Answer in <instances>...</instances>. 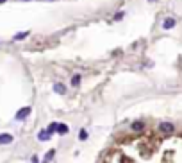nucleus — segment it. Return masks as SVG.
Listing matches in <instances>:
<instances>
[{"instance_id": "obj_1", "label": "nucleus", "mask_w": 182, "mask_h": 163, "mask_svg": "<svg viewBox=\"0 0 182 163\" xmlns=\"http://www.w3.org/2000/svg\"><path fill=\"white\" fill-rule=\"evenodd\" d=\"M29 115H30V108H29V106H27V108H21L18 113H16V120H25Z\"/></svg>"}, {"instance_id": "obj_2", "label": "nucleus", "mask_w": 182, "mask_h": 163, "mask_svg": "<svg viewBox=\"0 0 182 163\" xmlns=\"http://www.w3.org/2000/svg\"><path fill=\"white\" fill-rule=\"evenodd\" d=\"M159 129H161V133H171L175 127H173V124H170V122H163V124L159 126Z\"/></svg>"}, {"instance_id": "obj_3", "label": "nucleus", "mask_w": 182, "mask_h": 163, "mask_svg": "<svg viewBox=\"0 0 182 163\" xmlns=\"http://www.w3.org/2000/svg\"><path fill=\"white\" fill-rule=\"evenodd\" d=\"M11 142H13V135H7V133L0 135V145H7Z\"/></svg>"}, {"instance_id": "obj_4", "label": "nucleus", "mask_w": 182, "mask_h": 163, "mask_svg": "<svg viewBox=\"0 0 182 163\" xmlns=\"http://www.w3.org/2000/svg\"><path fill=\"white\" fill-rule=\"evenodd\" d=\"M54 91H56V93L64 95V93H66V86H64V84H61V83H56V84H54Z\"/></svg>"}, {"instance_id": "obj_5", "label": "nucleus", "mask_w": 182, "mask_h": 163, "mask_svg": "<svg viewBox=\"0 0 182 163\" xmlns=\"http://www.w3.org/2000/svg\"><path fill=\"white\" fill-rule=\"evenodd\" d=\"M173 27H175V20H173V18H166L164 23H163V29L170 30V29H173Z\"/></svg>"}, {"instance_id": "obj_6", "label": "nucleus", "mask_w": 182, "mask_h": 163, "mask_svg": "<svg viewBox=\"0 0 182 163\" xmlns=\"http://www.w3.org/2000/svg\"><path fill=\"white\" fill-rule=\"evenodd\" d=\"M50 133H48V129L47 131H39L38 133V140H41V142H47V140H50Z\"/></svg>"}, {"instance_id": "obj_7", "label": "nucleus", "mask_w": 182, "mask_h": 163, "mask_svg": "<svg viewBox=\"0 0 182 163\" xmlns=\"http://www.w3.org/2000/svg\"><path fill=\"white\" fill-rule=\"evenodd\" d=\"M54 154H56V151H54V149H52V151H48L47 154H45V158H43V163H50V161H52V158H54Z\"/></svg>"}, {"instance_id": "obj_8", "label": "nucleus", "mask_w": 182, "mask_h": 163, "mask_svg": "<svg viewBox=\"0 0 182 163\" xmlns=\"http://www.w3.org/2000/svg\"><path fill=\"white\" fill-rule=\"evenodd\" d=\"M57 133L59 135H66L68 133V126L66 124H57Z\"/></svg>"}, {"instance_id": "obj_9", "label": "nucleus", "mask_w": 182, "mask_h": 163, "mask_svg": "<svg viewBox=\"0 0 182 163\" xmlns=\"http://www.w3.org/2000/svg\"><path fill=\"white\" fill-rule=\"evenodd\" d=\"M79 84H80V75L75 74V75L71 77V86H79Z\"/></svg>"}, {"instance_id": "obj_10", "label": "nucleus", "mask_w": 182, "mask_h": 163, "mask_svg": "<svg viewBox=\"0 0 182 163\" xmlns=\"http://www.w3.org/2000/svg\"><path fill=\"white\" fill-rule=\"evenodd\" d=\"M132 129H134V131H141V129H143V122H139V120L134 122V124H132Z\"/></svg>"}, {"instance_id": "obj_11", "label": "nucleus", "mask_w": 182, "mask_h": 163, "mask_svg": "<svg viewBox=\"0 0 182 163\" xmlns=\"http://www.w3.org/2000/svg\"><path fill=\"white\" fill-rule=\"evenodd\" d=\"M56 131H57V122H52V124L48 126V133L52 135V133H56Z\"/></svg>"}, {"instance_id": "obj_12", "label": "nucleus", "mask_w": 182, "mask_h": 163, "mask_svg": "<svg viewBox=\"0 0 182 163\" xmlns=\"http://www.w3.org/2000/svg\"><path fill=\"white\" fill-rule=\"evenodd\" d=\"M29 36V30H25V32H20V34H16L14 36V39H23V38H27Z\"/></svg>"}, {"instance_id": "obj_13", "label": "nucleus", "mask_w": 182, "mask_h": 163, "mask_svg": "<svg viewBox=\"0 0 182 163\" xmlns=\"http://www.w3.org/2000/svg\"><path fill=\"white\" fill-rule=\"evenodd\" d=\"M79 138H80V140H86V138H88V131H86V129H80Z\"/></svg>"}, {"instance_id": "obj_14", "label": "nucleus", "mask_w": 182, "mask_h": 163, "mask_svg": "<svg viewBox=\"0 0 182 163\" xmlns=\"http://www.w3.org/2000/svg\"><path fill=\"white\" fill-rule=\"evenodd\" d=\"M123 15H125V13H118V15L114 16V20H122V18H123Z\"/></svg>"}, {"instance_id": "obj_15", "label": "nucleus", "mask_w": 182, "mask_h": 163, "mask_svg": "<svg viewBox=\"0 0 182 163\" xmlns=\"http://www.w3.org/2000/svg\"><path fill=\"white\" fill-rule=\"evenodd\" d=\"M32 163H39V160H38V156H32Z\"/></svg>"}, {"instance_id": "obj_16", "label": "nucleus", "mask_w": 182, "mask_h": 163, "mask_svg": "<svg viewBox=\"0 0 182 163\" xmlns=\"http://www.w3.org/2000/svg\"><path fill=\"white\" fill-rule=\"evenodd\" d=\"M4 2H5V0H0V4H4Z\"/></svg>"}, {"instance_id": "obj_17", "label": "nucleus", "mask_w": 182, "mask_h": 163, "mask_svg": "<svg viewBox=\"0 0 182 163\" xmlns=\"http://www.w3.org/2000/svg\"><path fill=\"white\" fill-rule=\"evenodd\" d=\"M25 2H29V0H25Z\"/></svg>"}, {"instance_id": "obj_18", "label": "nucleus", "mask_w": 182, "mask_h": 163, "mask_svg": "<svg viewBox=\"0 0 182 163\" xmlns=\"http://www.w3.org/2000/svg\"><path fill=\"white\" fill-rule=\"evenodd\" d=\"M50 2H52V0H50Z\"/></svg>"}]
</instances>
